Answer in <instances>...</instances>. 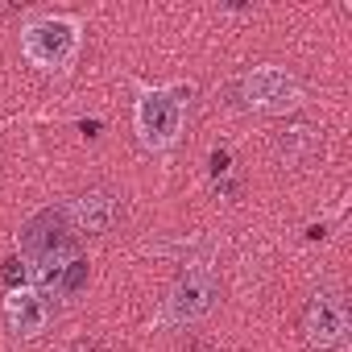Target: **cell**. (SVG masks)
I'll list each match as a JSON object with an SVG mask.
<instances>
[{
  "mask_svg": "<svg viewBox=\"0 0 352 352\" xmlns=\"http://www.w3.org/2000/svg\"><path fill=\"white\" fill-rule=\"evenodd\" d=\"M302 331H307V340L319 352L344 344V336H348V311H344V302L336 294H315L307 302V311H302Z\"/></svg>",
  "mask_w": 352,
  "mask_h": 352,
  "instance_id": "6",
  "label": "cell"
},
{
  "mask_svg": "<svg viewBox=\"0 0 352 352\" xmlns=\"http://www.w3.org/2000/svg\"><path fill=\"white\" fill-rule=\"evenodd\" d=\"M183 129V100L179 91H145L137 104V133L141 145L149 149H166Z\"/></svg>",
  "mask_w": 352,
  "mask_h": 352,
  "instance_id": "4",
  "label": "cell"
},
{
  "mask_svg": "<svg viewBox=\"0 0 352 352\" xmlns=\"http://www.w3.org/2000/svg\"><path fill=\"white\" fill-rule=\"evenodd\" d=\"M216 298H220L216 274L212 270H187L179 282H174L170 298H166V315L174 323H195V319H204L216 307Z\"/></svg>",
  "mask_w": 352,
  "mask_h": 352,
  "instance_id": "5",
  "label": "cell"
},
{
  "mask_svg": "<svg viewBox=\"0 0 352 352\" xmlns=\"http://www.w3.org/2000/svg\"><path fill=\"white\" fill-rule=\"evenodd\" d=\"M67 352H100V340H75Z\"/></svg>",
  "mask_w": 352,
  "mask_h": 352,
  "instance_id": "12",
  "label": "cell"
},
{
  "mask_svg": "<svg viewBox=\"0 0 352 352\" xmlns=\"http://www.w3.org/2000/svg\"><path fill=\"white\" fill-rule=\"evenodd\" d=\"M5 319H9V327L17 331V336H38L42 327H46V302H42V294H34V290H9V298H5Z\"/></svg>",
  "mask_w": 352,
  "mask_h": 352,
  "instance_id": "8",
  "label": "cell"
},
{
  "mask_svg": "<svg viewBox=\"0 0 352 352\" xmlns=\"http://www.w3.org/2000/svg\"><path fill=\"white\" fill-rule=\"evenodd\" d=\"M236 100L245 108H257V112H286L302 100V87L294 75H286L278 67H257V71L236 79Z\"/></svg>",
  "mask_w": 352,
  "mask_h": 352,
  "instance_id": "2",
  "label": "cell"
},
{
  "mask_svg": "<svg viewBox=\"0 0 352 352\" xmlns=\"http://www.w3.org/2000/svg\"><path fill=\"white\" fill-rule=\"evenodd\" d=\"M63 216H67L71 232L100 236V232H108L112 220H116V195H108V191H87V195H79L71 208H63Z\"/></svg>",
  "mask_w": 352,
  "mask_h": 352,
  "instance_id": "7",
  "label": "cell"
},
{
  "mask_svg": "<svg viewBox=\"0 0 352 352\" xmlns=\"http://www.w3.org/2000/svg\"><path fill=\"white\" fill-rule=\"evenodd\" d=\"M228 166H232V153L228 149H212V174H216V179L228 174Z\"/></svg>",
  "mask_w": 352,
  "mask_h": 352,
  "instance_id": "11",
  "label": "cell"
},
{
  "mask_svg": "<svg viewBox=\"0 0 352 352\" xmlns=\"http://www.w3.org/2000/svg\"><path fill=\"white\" fill-rule=\"evenodd\" d=\"M83 286H87V261H83V257H75V261H67V265H63V274H58V286H54V294L71 298V294H79Z\"/></svg>",
  "mask_w": 352,
  "mask_h": 352,
  "instance_id": "9",
  "label": "cell"
},
{
  "mask_svg": "<svg viewBox=\"0 0 352 352\" xmlns=\"http://www.w3.org/2000/svg\"><path fill=\"white\" fill-rule=\"evenodd\" d=\"M75 42H79V30H75V21H67V17H42V21H34V25L25 30V38H21L25 58L38 63V67H46V71L67 67V63L75 58Z\"/></svg>",
  "mask_w": 352,
  "mask_h": 352,
  "instance_id": "3",
  "label": "cell"
},
{
  "mask_svg": "<svg viewBox=\"0 0 352 352\" xmlns=\"http://www.w3.org/2000/svg\"><path fill=\"white\" fill-rule=\"evenodd\" d=\"M0 278H5L13 290H21V282H25V265H21V257H9L5 265H0Z\"/></svg>",
  "mask_w": 352,
  "mask_h": 352,
  "instance_id": "10",
  "label": "cell"
},
{
  "mask_svg": "<svg viewBox=\"0 0 352 352\" xmlns=\"http://www.w3.org/2000/svg\"><path fill=\"white\" fill-rule=\"evenodd\" d=\"M21 253H25V265L34 270L38 286L42 290H54L63 265L79 257L75 253V232H71L63 208H46V212H38L21 228Z\"/></svg>",
  "mask_w": 352,
  "mask_h": 352,
  "instance_id": "1",
  "label": "cell"
}]
</instances>
